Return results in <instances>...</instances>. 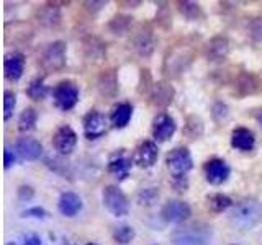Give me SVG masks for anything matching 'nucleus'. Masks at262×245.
Masks as SVG:
<instances>
[{
    "label": "nucleus",
    "mask_w": 262,
    "mask_h": 245,
    "mask_svg": "<svg viewBox=\"0 0 262 245\" xmlns=\"http://www.w3.org/2000/svg\"><path fill=\"white\" fill-rule=\"evenodd\" d=\"M85 8L90 12H98V10H102V8L106 5V2H84Z\"/></svg>",
    "instance_id": "37998d69"
},
{
    "label": "nucleus",
    "mask_w": 262,
    "mask_h": 245,
    "mask_svg": "<svg viewBox=\"0 0 262 245\" xmlns=\"http://www.w3.org/2000/svg\"><path fill=\"white\" fill-rule=\"evenodd\" d=\"M172 186L174 190L179 193H185L188 190V178L187 177H179V178H172Z\"/></svg>",
    "instance_id": "a19ab883"
},
{
    "label": "nucleus",
    "mask_w": 262,
    "mask_h": 245,
    "mask_svg": "<svg viewBox=\"0 0 262 245\" xmlns=\"http://www.w3.org/2000/svg\"><path fill=\"white\" fill-rule=\"evenodd\" d=\"M7 245H15V242H8Z\"/></svg>",
    "instance_id": "de8ad7c7"
},
{
    "label": "nucleus",
    "mask_w": 262,
    "mask_h": 245,
    "mask_svg": "<svg viewBox=\"0 0 262 245\" xmlns=\"http://www.w3.org/2000/svg\"><path fill=\"white\" fill-rule=\"evenodd\" d=\"M231 145L237 151H243V152H249L254 149L256 145V136L251 129L248 128H234L233 133H231Z\"/></svg>",
    "instance_id": "412c9836"
},
{
    "label": "nucleus",
    "mask_w": 262,
    "mask_h": 245,
    "mask_svg": "<svg viewBox=\"0 0 262 245\" xmlns=\"http://www.w3.org/2000/svg\"><path fill=\"white\" fill-rule=\"evenodd\" d=\"M129 43H131V47H133V51L139 56L143 57H149L154 51L156 47V38H154V33L151 28L144 27H138L133 35L129 38Z\"/></svg>",
    "instance_id": "1a4fd4ad"
},
{
    "label": "nucleus",
    "mask_w": 262,
    "mask_h": 245,
    "mask_svg": "<svg viewBox=\"0 0 262 245\" xmlns=\"http://www.w3.org/2000/svg\"><path fill=\"white\" fill-rule=\"evenodd\" d=\"M46 165L51 168L56 174H61V175H66V172L69 170V163L66 162L64 159H59V157H49L46 159Z\"/></svg>",
    "instance_id": "e433bc0d"
},
{
    "label": "nucleus",
    "mask_w": 262,
    "mask_h": 245,
    "mask_svg": "<svg viewBox=\"0 0 262 245\" xmlns=\"http://www.w3.org/2000/svg\"><path fill=\"white\" fill-rule=\"evenodd\" d=\"M229 49H231L229 39L225 35H216L205 44V57L210 62H221L228 57Z\"/></svg>",
    "instance_id": "a211bd4d"
},
{
    "label": "nucleus",
    "mask_w": 262,
    "mask_h": 245,
    "mask_svg": "<svg viewBox=\"0 0 262 245\" xmlns=\"http://www.w3.org/2000/svg\"><path fill=\"white\" fill-rule=\"evenodd\" d=\"M213 239V229L205 223L180 224L170 232L172 245H208Z\"/></svg>",
    "instance_id": "f03ea898"
},
{
    "label": "nucleus",
    "mask_w": 262,
    "mask_h": 245,
    "mask_svg": "<svg viewBox=\"0 0 262 245\" xmlns=\"http://www.w3.org/2000/svg\"><path fill=\"white\" fill-rule=\"evenodd\" d=\"M68 245H71V243H68Z\"/></svg>",
    "instance_id": "09e8293b"
},
{
    "label": "nucleus",
    "mask_w": 262,
    "mask_h": 245,
    "mask_svg": "<svg viewBox=\"0 0 262 245\" xmlns=\"http://www.w3.org/2000/svg\"><path fill=\"white\" fill-rule=\"evenodd\" d=\"M256 119H257L259 126H260V129H262V113H259V114H257V116H256Z\"/></svg>",
    "instance_id": "a18cd8bd"
},
{
    "label": "nucleus",
    "mask_w": 262,
    "mask_h": 245,
    "mask_svg": "<svg viewBox=\"0 0 262 245\" xmlns=\"http://www.w3.org/2000/svg\"><path fill=\"white\" fill-rule=\"evenodd\" d=\"M87 245H98V243H94V242H89Z\"/></svg>",
    "instance_id": "49530a36"
},
{
    "label": "nucleus",
    "mask_w": 262,
    "mask_h": 245,
    "mask_svg": "<svg viewBox=\"0 0 262 245\" xmlns=\"http://www.w3.org/2000/svg\"><path fill=\"white\" fill-rule=\"evenodd\" d=\"M151 129H152V137H154L156 142H166L176 134L177 122L169 113L161 111L154 116Z\"/></svg>",
    "instance_id": "9b49d317"
},
{
    "label": "nucleus",
    "mask_w": 262,
    "mask_h": 245,
    "mask_svg": "<svg viewBox=\"0 0 262 245\" xmlns=\"http://www.w3.org/2000/svg\"><path fill=\"white\" fill-rule=\"evenodd\" d=\"M16 106V95L12 90H5L4 92V119L8 121L12 118Z\"/></svg>",
    "instance_id": "f704fd0d"
},
{
    "label": "nucleus",
    "mask_w": 262,
    "mask_h": 245,
    "mask_svg": "<svg viewBox=\"0 0 262 245\" xmlns=\"http://www.w3.org/2000/svg\"><path fill=\"white\" fill-rule=\"evenodd\" d=\"M228 220L237 231H252L262 220V203L254 196H246L233 204Z\"/></svg>",
    "instance_id": "f257e3e1"
},
{
    "label": "nucleus",
    "mask_w": 262,
    "mask_h": 245,
    "mask_svg": "<svg viewBox=\"0 0 262 245\" xmlns=\"http://www.w3.org/2000/svg\"><path fill=\"white\" fill-rule=\"evenodd\" d=\"M4 72L7 80L18 82L25 72V56L16 51L7 54L4 61Z\"/></svg>",
    "instance_id": "6ab92c4d"
},
{
    "label": "nucleus",
    "mask_w": 262,
    "mask_h": 245,
    "mask_svg": "<svg viewBox=\"0 0 262 245\" xmlns=\"http://www.w3.org/2000/svg\"><path fill=\"white\" fill-rule=\"evenodd\" d=\"M203 174H205V180H207L210 185L220 186L229 178L231 168H229V165L223 159L213 157L203 163Z\"/></svg>",
    "instance_id": "9d476101"
},
{
    "label": "nucleus",
    "mask_w": 262,
    "mask_h": 245,
    "mask_svg": "<svg viewBox=\"0 0 262 245\" xmlns=\"http://www.w3.org/2000/svg\"><path fill=\"white\" fill-rule=\"evenodd\" d=\"M16 163V154L10 149V147H5L4 151V167L5 168H10L12 165Z\"/></svg>",
    "instance_id": "79ce46f5"
},
{
    "label": "nucleus",
    "mask_w": 262,
    "mask_h": 245,
    "mask_svg": "<svg viewBox=\"0 0 262 245\" xmlns=\"http://www.w3.org/2000/svg\"><path fill=\"white\" fill-rule=\"evenodd\" d=\"M176 98V88L169 82L159 80L154 82L149 90V102L156 108H167Z\"/></svg>",
    "instance_id": "4468645a"
},
{
    "label": "nucleus",
    "mask_w": 262,
    "mask_h": 245,
    "mask_svg": "<svg viewBox=\"0 0 262 245\" xmlns=\"http://www.w3.org/2000/svg\"><path fill=\"white\" fill-rule=\"evenodd\" d=\"M249 38L254 41V43H262V16H256L249 21Z\"/></svg>",
    "instance_id": "c9c22d12"
},
{
    "label": "nucleus",
    "mask_w": 262,
    "mask_h": 245,
    "mask_svg": "<svg viewBox=\"0 0 262 245\" xmlns=\"http://www.w3.org/2000/svg\"><path fill=\"white\" fill-rule=\"evenodd\" d=\"M106 126H108V119L98 110H90L84 118V134L89 141H95V139L102 137L106 133Z\"/></svg>",
    "instance_id": "ddd939ff"
},
{
    "label": "nucleus",
    "mask_w": 262,
    "mask_h": 245,
    "mask_svg": "<svg viewBox=\"0 0 262 245\" xmlns=\"http://www.w3.org/2000/svg\"><path fill=\"white\" fill-rule=\"evenodd\" d=\"M228 114H229V111H228V106L225 103L218 102V103L213 105V118H215L216 122H223L228 118Z\"/></svg>",
    "instance_id": "4c0bfd02"
},
{
    "label": "nucleus",
    "mask_w": 262,
    "mask_h": 245,
    "mask_svg": "<svg viewBox=\"0 0 262 245\" xmlns=\"http://www.w3.org/2000/svg\"><path fill=\"white\" fill-rule=\"evenodd\" d=\"M16 196H18L20 201H30L33 200V196H35V190H33L30 185H21L18 186V190H16Z\"/></svg>",
    "instance_id": "ea45409f"
},
{
    "label": "nucleus",
    "mask_w": 262,
    "mask_h": 245,
    "mask_svg": "<svg viewBox=\"0 0 262 245\" xmlns=\"http://www.w3.org/2000/svg\"><path fill=\"white\" fill-rule=\"evenodd\" d=\"M179 12L184 15V18L190 20V21H196L203 16V10L200 4L196 2H179Z\"/></svg>",
    "instance_id": "473e14b6"
},
{
    "label": "nucleus",
    "mask_w": 262,
    "mask_h": 245,
    "mask_svg": "<svg viewBox=\"0 0 262 245\" xmlns=\"http://www.w3.org/2000/svg\"><path fill=\"white\" fill-rule=\"evenodd\" d=\"M53 145H54L56 152L59 154L61 157L71 155L72 151L76 149V145H77V134H76V131H74L68 125L57 128L54 136H53Z\"/></svg>",
    "instance_id": "f8f14e48"
},
{
    "label": "nucleus",
    "mask_w": 262,
    "mask_h": 245,
    "mask_svg": "<svg viewBox=\"0 0 262 245\" xmlns=\"http://www.w3.org/2000/svg\"><path fill=\"white\" fill-rule=\"evenodd\" d=\"M233 200L223 193H211L207 194V206L213 212H225L233 208Z\"/></svg>",
    "instance_id": "a878e982"
},
{
    "label": "nucleus",
    "mask_w": 262,
    "mask_h": 245,
    "mask_svg": "<svg viewBox=\"0 0 262 245\" xmlns=\"http://www.w3.org/2000/svg\"><path fill=\"white\" fill-rule=\"evenodd\" d=\"M38 21L46 28H56L61 24V10L56 4H46L38 10Z\"/></svg>",
    "instance_id": "5701e85b"
},
{
    "label": "nucleus",
    "mask_w": 262,
    "mask_h": 245,
    "mask_svg": "<svg viewBox=\"0 0 262 245\" xmlns=\"http://www.w3.org/2000/svg\"><path fill=\"white\" fill-rule=\"evenodd\" d=\"M166 167L170 172L172 178L187 177V174L193 168V159L188 147L179 145L174 147L166 155Z\"/></svg>",
    "instance_id": "20e7f679"
},
{
    "label": "nucleus",
    "mask_w": 262,
    "mask_h": 245,
    "mask_svg": "<svg viewBox=\"0 0 262 245\" xmlns=\"http://www.w3.org/2000/svg\"><path fill=\"white\" fill-rule=\"evenodd\" d=\"M102 201L106 211L112 212L115 217H123L129 212V201L126 198V194L115 185H108L103 188Z\"/></svg>",
    "instance_id": "423d86ee"
},
{
    "label": "nucleus",
    "mask_w": 262,
    "mask_h": 245,
    "mask_svg": "<svg viewBox=\"0 0 262 245\" xmlns=\"http://www.w3.org/2000/svg\"><path fill=\"white\" fill-rule=\"evenodd\" d=\"M66 61H68V44L61 39L49 43L43 49V53H41V57H39L41 67L46 72L61 70L66 65Z\"/></svg>",
    "instance_id": "7ed1b4c3"
},
{
    "label": "nucleus",
    "mask_w": 262,
    "mask_h": 245,
    "mask_svg": "<svg viewBox=\"0 0 262 245\" xmlns=\"http://www.w3.org/2000/svg\"><path fill=\"white\" fill-rule=\"evenodd\" d=\"M133 163H135L133 155H128V152L125 149H120L108 159L106 170H108L112 175L117 177L118 180H125L129 174L131 167H133Z\"/></svg>",
    "instance_id": "f3484780"
},
{
    "label": "nucleus",
    "mask_w": 262,
    "mask_h": 245,
    "mask_svg": "<svg viewBox=\"0 0 262 245\" xmlns=\"http://www.w3.org/2000/svg\"><path fill=\"white\" fill-rule=\"evenodd\" d=\"M192 51H188L187 46H180L177 49H172L164 61V74L169 77H179L184 74L188 65L192 64Z\"/></svg>",
    "instance_id": "0eeeda50"
},
{
    "label": "nucleus",
    "mask_w": 262,
    "mask_h": 245,
    "mask_svg": "<svg viewBox=\"0 0 262 245\" xmlns=\"http://www.w3.org/2000/svg\"><path fill=\"white\" fill-rule=\"evenodd\" d=\"M13 147H15V152L18 154L23 160H28V162L39 160L41 155H43V144L31 136L18 137L15 141Z\"/></svg>",
    "instance_id": "2eb2a0df"
},
{
    "label": "nucleus",
    "mask_w": 262,
    "mask_h": 245,
    "mask_svg": "<svg viewBox=\"0 0 262 245\" xmlns=\"http://www.w3.org/2000/svg\"><path fill=\"white\" fill-rule=\"evenodd\" d=\"M192 216V208L190 204L180 200H169L164 203L161 208V219L164 223H172V224H184L185 220Z\"/></svg>",
    "instance_id": "6e6552de"
},
{
    "label": "nucleus",
    "mask_w": 262,
    "mask_h": 245,
    "mask_svg": "<svg viewBox=\"0 0 262 245\" xmlns=\"http://www.w3.org/2000/svg\"><path fill=\"white\" fill-rule=\"evenodd\" d=\"M203 121L195 116V114H190L187 119H185V125H184V136L187 139H190V141H196V139H200L203 136Z\"/></svg>",
    "instance_id": "bb28decb"
},
{
    "label": "nucleus",
    "mask_w": 262,
    "mask_h": 245,
    "mask_svg": "<svg viewBox=\"0 0 262 245\" xmlns=\"http://www.w3.org/2000/svg\"><path fill=\"white\" fill-rule=\"evenodd\" d=\"M36 119H38L36 110L31 108V106H27V108L21 111L20 118H18V131H20V133H28V131L35 129Z\"/></svg>",
    "instance_id": "cd10ccee"
},
{
    "label": "nucleus",
    "mask_w": 262,
    "mask_h": 245,
    "mask_svg": "<svg viewBox=\"0 0 262 245\" xmlns=\"http://www.w3.org/2000/svg\"><path fill=\"white\" fill-rule=\"evenodd\" d=\"M112 237H113V240L117 242V243L126 245V243H129L136 237L135 227H131L128 224H120V226H117V227L113 229Z\"/></svg>",
    "instance_id": "7c9ffc66"
},
{
    "label": "nucleus",
    "mask_w": 262,
    "mask_h": 245,
    "mask_svg": "<svg viewBox=\"0 0 262 245\" xmlns=\"http://www.w3.org/2000/svg\"><path fill=\"white\" fill-rule=\"evenodd\" d=\"M79 87L74 80H61L53 90L54 106L61 111H69L79 102Z\"/></svg>",
    "instance_id": "39448f33"
},
{
    "label": "nucleus",
    "mask_w": 262,
    "mask_h": 245,
    "mask_svg": "<svg viewBox=\"0 0 262 245\" xmlns=\"http://www.w3.org/2000/svg\"><path fill=\"white\" fill-rule=\"evenodd\" d=\"M27 95L28 98H31V100H35V102H41V100H45V96L48 95V87L45 85V80L41 79V77H36V79H33L30 82V85L27 87Z\"/></svg>",
    "instance_id": "c756f323"
},
{
    "label": "nucleus",
    "mask_w": 262,
    "mask_h": 245,
    "mask_svg": "<svg viewBox=\"0 0 262 245\" xmlns=\"http://www.w3.org/2000/svg\"><path fill=\"white\" fill-rule=\"evenodd\" d=\"M48 216V212L41 206H33L21 211V217H35V219H45Z\"/></svg>",
    "instance_id": "58836bf2"
},
{
    "label": "nucleus",
    "mask_w": 262,
    "mask_h": 245,
    "mask_svg": "<svg viewBox=\"0 0 262 245\" xmlns=\"http://www.w3.org/2000/svg\"><path fill=\"white\" fill-rule=\"evenodd\" d=\"M234 88L241 96L256 95L262 90V82H260V79L257 76H254V74L244 72V74H241L239 77H237Z\"/></svg>",
    "instance_id": "4be33fe9"
},
{
    "label": "nucleus",
    "mask_w": 262,
    "mask_h": 245,
    "mask_svg": "<svg viewBox=\"0 0 262 245\" xmlns=\"http://www.w3.org/2000/svg\"><path fill=\"white\" fill-rule=\"evenodd\" d=\"M84 51L87 54V57L90 59H102L103 54H105V46L103 43L98 38L95 36H89L85 41H84Z\"/></svg>",
    "instance_id": "c85d7f7f"
},
{
    "label": "nucleus",
    "mask_w": 262,
    "mask_h": 245,
    "mask_svg": "<svg viewBox=\"0 0 262 245\" xmlns=\"http://www.w3.org/2000/svg\"><path fill=\"white\" fill-rule=\"evenodd\" d=\"M97 88L103 96H115L118 92V79L115 70H105L97 80Z\"/></svg>",
    "instance_id": "393cba45"
},
{
    "label": "nucleus",
    "mask_w": 262,
    "mask_h": 245,
    "mask_svg": "<svg viewBox=\"0 0 262 245\" xmlns=\"http://www.w3.org/2000/svg\"><path fill=\"white\" fill-rule=\"evenodd\" d=\"M23 245H41V239L38 235H28V237H25Z\"/></svg>",
    "instance_id": "c03bdc74"
},
{
    "label": "nucleus",
    "mask_w": 262,
    "mask_h": 245,
    "mask_svg": "<svg viewBox=\"0 0 262 245\" xmlns=\"http://www.w3.org/2000/svg\"><path fill=\"white\" fill-rule=\"evenodd\" d=\"M159 157L158 144L154 141H143L133 152V162L135 165L141 168H151Z\"/></svg>",
    "instance_id": "dca6fc26"
},
{
    "label": "nucleus",
    "mask_w": 262,
    "mask_h": 245,
    "mask_svg": "<svg viewBox=\"0 0 262 245\" xmlns=\"http://www.w3.org/2000/svg\"><path fill=\"white\" fill-rule=\"evenodd\" d=\"M131 20H133V18L128 16V15H117V16H113V18L110 20L108 28H110V31L113 33V35L121 36V35H125V33L129 31Z\"/></svg>",
    "instance_id": "2f4dec72"
},
{
    "label": "nucleus",
    "mask_w": 262,
    "mask_h": 245,
    "mask_svg": "<svg viewBox=\"0 0 262 245\" xmlns=\"http://www.w3.org/2000/svg\"><path fill=\"white\" fill-rule=\"evenodd\" d=\"M133 116V105L125 102V103H118L113 108L112 114H110V122L113 128L117 129H123L128 126V122Z\"/></svg>",
    "instance_id": "b1692460"
},
{
    "label": "nucleus",
    "mask_w": 262,
    "mask_h": 245,
    "mask_svg": "<svg viewBox=\"0 0 262 245\" xmlns=\"http://www.w3.org/2000/svg\"><path fill=\"white\" fill-rule=\"evenodd\" d=\"M82 206H84V203H82L80 196L74 191H64L59 196V201H57V209L66 217H74L79 214L82 211Z\"/></svg>",
    "instance_id": "aec40b11"
},
{
    "label": "nucleus",
    "mask_w": 262,
    "mask_h": 245,
    "mask_svg": "<svg viewBox=\"0 0 262 245\" xmlns=\"http://www.w3.org/2000/svg\"><path fill=\"white\" fill-rule=\"evenodd\" d=\"M159 198V191L158 188H143V190H139L138 193V203L141 204V206H151Z\"/></svg>",
    "instance_id": "72a5a7b5"
}]
</instances>
